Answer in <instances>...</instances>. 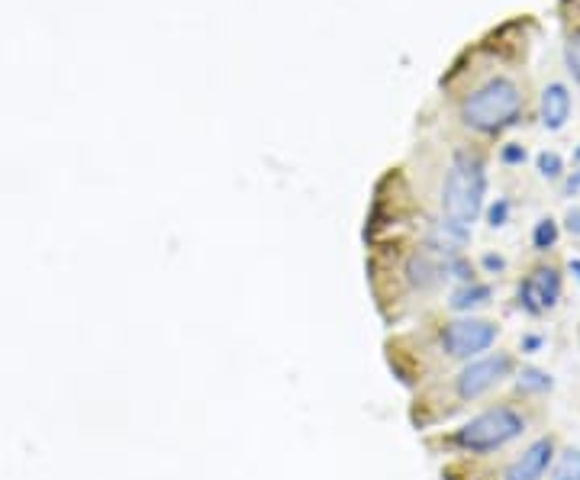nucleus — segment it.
Instances as JSON below:
<instances>
[{
    "instance_id": "nucleus-1",
    "label": "nucleus",
    "mask_w": 580,
    "mask_h": 480,
    "mask_svg": "<svg viewBox=\"0 0 580 480\" xmlns=\"http://www.w3.org/2000/svg\"><path fill=\"white\" fill-rule=\"evenodd\" d=\"M484 197H487V165L477 152L458 149L452 155V165L442 181V213L445 220H452L464 229L477 223V216L484 213Z\"/></svg>"
},
{
    "instance_id": "nucleus-2",
    "label": "nucleus",
    "mask_w": 580,
    "mask_h": 480,
    "mask_svg": "<svg viewBox=\"0 0 580 480\" xmlns=\"http://www.w3.org/2000/svg\"><path fill=\"white\" fill-rule=\"evenodd\" d=\"M522 116V91L513 78H490L461 100V120L477 133H500Z\"/></svg>"
},
{
    "instance_id": "nucleus-3",
    "label": "nucleus",
    "mask_w": 580,
    "mask_h": 480,
    "mask_svg": "<svg viewBox=\"0 0 580 480\" xmlns=\"http://www.w3.org/2000/svg\"><path fill=\"white\" fill-rule=\"evenodd\" d=\"M522 432H526L522 413H516L513 406H490V410L477 413L452 435V445L471 455H487L516 442Z\"/></svg>"
},
{
    "instance_id": "nucleus-4",
    "label": "nucleus",
    "mask_w": 580,
    "mask_h": 480,
    "mask_svg": "<svg viewBox=\"0 0 580 480\" xmlns=\"http://www.w3.org/2000/svg\"><path fill=\"white\" fill-rule=\"evenodd\" d=\"M500 336V326L490 323V319H474V316H464V319H452V323L442 326V352L448 358H461V361H471L477 355H484L487 348L497 342Z\"/></svg>"
},
{
    "instance_id": "nucleus-5",
    "label": "nucleus",
    "mask_w": 580,
    "mask_h": 480,
    "mask_svg": "<svg viewBox=\"0 0 580 480\" xmlns=\"http://www.w3.org/2000/svg\"><path fill=\"white\" fill-rule=\"evenodd\" d=\"M516 368V358L510 352H497V355H484L471 361L468 368H464L458 377H455V394L461 400H477L484 397L487 390H493L497 384H503L506 377L513 374Z\"/></svg>"
},
{
    "instance_id": "nucleus-6",
    "label": "nucleus",
    "mask_w": 580,
    "mask_h": 480,
    "mask_svg": "<svg viewBox=\"0 0 580 480\" xmlns=\"http://www.w3.org/2000/svg\"><path fill=\"white\" fill-rule=\"evenodd\" d=\"M561 271L558 268H535L532 274L519 281L516 287V300L519 307L526 310L529 316H542L551 307H558L561 300Z\"/></svg>"
},
{
    "instance_id": "nucleus-7",
    "label": "nucleus",
    "mask_w": 580,
    "mask_h": 480,
    "mask_svg": "<svg viewBox=\"0 0 580 480\" xmlns=\"http://www.w3.org/2000/svg\"><path fill=\"white\" fill-rule=\"evenodd\" d=\"M551 461H555V439L542 435L516 461H510V468L503 471V480H542L545 471L551 468Z\"/></svg>"
},
{
    "instance_id": "nucleus-8",
    "label": "nucleus",
    "mask_w": 580,
    "mask_h": 480,
    "mask_svg": "<svg viewBox=\"0 0 580 480\" xmlns=\"http://www.w3.org/2000/svg\"><path fill=\"white\" fill-rule=\"evenodd\" d=\"M539 116H542V126L551 129V133H558V129L571 120V91L564 84H548L542 91V100H539Z\"/></svg>"
},
{
    "instance_id": "nucleus-9",
    "label": "nucleus",
    "mask_w": 580,
    "mask_h": 480,
    "mask_svg": "<svg viewBox=\"0 0 580 480\" xmlns=\"http://www.w3.org/2000/svg\"><path fill=\"white\" fill-rule=\"evenodd\" d=\"M403 274H406V281H410L416 290H432L435 284L442 281L445 265H442V261H435V255L429 249H423V252L416 249L410 258H406Z\"/></svg>"
},
{
    "instance_id": "nucleus-10",
    "label": "nucleus",
    "mask_w": 580,
    "mask_h": 480,
    "mask_svg": "<svg viewBox=\"0 0 580 480\" xmlns=\"http://www.w3.org/2000/svg\"><path fill=\"white\" fill-rule=\"evenodd\" d=\"M493 300V287L490 284H481V281H471V284H461L452 300H448V307L458 310V313H471L477 307H487Z\"/></svg>"
},
{
    "instance_id": "nucleus-11",
    "label": "nucleus",
    "mask_w": 580,
    "mask_h": 480,
    "mask_svg": "<svg viewBox=\"0 0 580 480\" xmlns=\"http://www.w3.org/2000/svg\"><path fill=\"white\" fill-rule=\"evenodd\" d=\"M516 384H519V390H526V394H548V390L555 387L551 374L542 368H522L516 374Z\"/></svg>"
},
{
    "instance_id": "nucleus-12",
    "label": "nucleus",
    "mask_w": 580,
    "mask_h": 480,
    "mask_svg": "<svg viewBox=\"0 0 580 480\" xmlns=\"http://www.w3.org/2000/svg\"><path fill=\"white\" fill-rule=\"evenodd\" d=\"M558 236H561L558 223L551 220V216H545V220H539V223H535V229H532V249H535V252L555 249V245H558Z\"/></svg>"
},
{
    "instance_id": "nucleus-13",
    "label": "nucleus",
    "mask_w": 580,
    "mask_h": 480,
    "mask_svg": "<svg viewBox=\"0 0 580 480\" xmlns=\"http://www.w3.org/2000/svg\"><path fill=\"white\" fill-rule=\"evenodd\" d=\"M551 480H580V448H564L551 468Z\"/></svg>"
},
{
    "instance_id": "nucleus-14",
    "label": "nucleus",
    "mask_w": 580,
    "mask_h": 480,
    "mask_svg": "<svg viewBox=\"0 0 580 480\" xmlns=\"http://www.w3.org/2000/svg\"><path fill=\"white\" fill-rule=\"evenodd\" d=\"M535 168H539L542 178L555 181L564 174V158L558 152H539V158H535Z\"/></svg>"
},
{
    "instance_id": "nucleus-15",
    "label": "nucleus",
    "mask_w": 580,
    "mask_h": 480,
    "mask_svg": "<svg viewBox=\"0 0 580 480\" xmlns=\"http://www.w3.org/2000/svg\"><path fill=\"white\" fill-rule=\"evenodd\" d=\"M564 65H568L574 81L580 84V26L568 36V42H564Z\"/></svg>"
},
{
    "instance_id": "nucleus-16",
    "label": "nucleus",
    "mask_w": 580,
    "mask_h": 480,
    "mask_svg": "<svg viewBox=\"0 0 580 480\" xmlns=\"http://www.w3.org/2000/svg\"><path fill=\"white\" fill-rule=\"evenodd\" d=\"M510 210H513V203L506 200V197H497V203H490V210H487V223L493 229L506 226V220H510Z\"/></svg>"
},
{
    "instance_id": "nucleus-17",
    "label": "nucleus",
    "mask_w": 580,
    "mask_h": 480,
    "mask_svg": "<svg viewBox=\"0 0 580 480\" xmlns=\"http://www.w3.org/2000/svg\"><path fill=\"white\" fill-rule=\"evenodd\" d=\"M500 162H503V165H522V162H526V149H522V145H516V142L503 145Z\"/></svg>"
},
{
    "instance_id": "nucleus-18",
    "label": "nucleus",
    "mask_w": 580,
    "mask_h": 480,
    "mask_svg": "<svg viewBox=\"0 0 580 480\" xmlns=\"http://www.w3.org/2000/svg\"><path fill=\"white\" fill-rule=\"evenodd\" d=\"M564 229H568L574 239H580V207H571L564 213Z\"/></svg>"
},
{
    "instance_id": "nucleus-19",
    "label": "nucleus",
    "mask_w": 580,
    "mask_h": 480,
    "mask_svg": "<svg viewBox=\"0 0 580 480\" xmlns=\"http://www.w3.org/2000/svg\"><path fill=\"white\" fill-rule=\"evenodd\" d=\"M542 345H545V339H542V336H522V352H526V355H535Z\"/></svg>"
},
{
    "instance_id": "nucleus-20",
    "label": "nucleus",
    "mask_w": 580,
    "mask_h": 480,
    "mask_svg": "<svg viewBox=\"0 0 580 480\" xmlns=\"http://www.w3.org/2000/svg\"><path fill=\"white\" fill-rule=\"evenodd\" d=\"M481 265H484L487 271H503V268H506V261H503L500 255H493V252H490V255L481 258Z\"/></svg>"
},
{
    "instance_id": "nucleus-21",
    "label": "nucleus",
    "mask_w": 580,
    "mask_h": 480,
    "mask_svg": "<svg viewBox=\"0 0 580 480\" xmlns=\"http://www.w3.org/2000/svg\"><path fill=\"white\" fill-rule=\"evenodd\" d=\"M568 191L574 194V191H580V171H574L571 178H568Z\"/></svg>"
},
{
    "instance_id": "nucleus-22",
    "label": "nucleus",
    "mask_w": 580,
    "mask_h": 480,
    "mask_svg": "<svg viewBox=\"0 0 580 480\" xmlns=\"http://www.w3.org/2000/svg\"><path fill=\"white\" fill-rule=\"evenodd\" d=\"M568 268H571V274H577V281H580V258H571Z\"/></svg>"
},
{
    "instance_id": "nucleus-23",
    "label": "nucleus",
    "mask_w": 580,
    "mask_h": 480,
    "mask_svg": "<svg viewBox=\"0 0 580 480\" xmlns=\"http://www.w3.org/2000/svg\"><path fill=\"white\" fill-rule=\"evenodd\" d=\"M574 162L580 165V145H577V149H574Z\"/></svg>"
},
{
    "instance_id": "nucleus-24",
    "label": "nucleus",
    "mask_w": 580,
    "mask_h": 480,
    "mask_svg": "<svg viewBox=\"0 0 580 480\" xmlns=\"http://www.w3.org/2000/svg\"><path fill=\"white\" fill-rule=\"evenodd\" d=\"M577 339H580V329H577Z\"/></svg>"
}]
</instances>
